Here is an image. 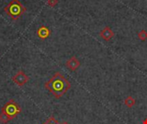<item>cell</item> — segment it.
<instances>
[{"label":"cell","mask_w":147,"mask_h":124,"mask_svg":"<svg viewBox=\"0 0 147 124\" xmlns=\"http://www.w3.org/2000/svg\"><path fill=\"white\" fill-rule=\"evenodd\" d=\"M44 87L52 93L56 99H59L70 90L71 83L62 73L57 72L47 82L45 83Z\"/></svg>","instance_id":"1"},{"label":"cell","mask_w":147,"mask_h":124,"mask_svg":"<svg viewBox=\"0 0 147 124\" xmlns=\"http://www.w3.org/2000/svg\"><path fill=\"white\" fill-rule=\"evenodd\" d=\"M99 35H100V36H101L104 41H110V40L115 36L114 31H113V30L111 29V28L109 27V26H106L102 30H101L100 33H99Z\"/></svg>","instance_id":"6"},{"label":"cell","mask_w":147,"mask_h":124,"mask_svg":"<svg viewBox=\"0 0 147 124\" xmlns=\"http://www.w3.org/2000/svg\"><path fill=\"white\" fill-rule=\"evenodd\" d=\"M135 103H136L135 99L133 98L131 96L127 97V98L125 99V105H126L127 107H128V108H132V107L135 104Z\"/></svg>","instance_id":"8"},{"label":"cell","mask_w":147,"mask_h":124,"mask_svg":"<svg viewBox=\"0 0 147 124\" xmlns=\"http://www.w3.org/2000/svg\"><path fill=\"white\" fill-rule=\"evenodd\" d=\"M26 11V8L19 0H11L5 7L4 12L12 20L19 19Z\"/></svg>","instance_id":"2"},{"label":"cell","mask_w":147,"mask_h":124,"mask_svg":"<svg viewBox=\"0 0 147 124\" xmlns=\"http://www.w3.org/2000/svg\"><path fill=\"white\" fill-rule=\"evenodd\" d=\"M143 124H147V118L144 121V123H143Z\"/></svg>","instance_id":"14"},{"label":"cell","mask_w":147,"mask_h":124,"mask_svg":"<svg viewBox=\"0 0 147 124\" xmlns=\"http://www.w3.org/2000/svg\"><path fill=\"white\" fill-rule=\"evenodd\" d=\"M42 124H59V123L53 117H50L48 119H47Z\"/></svg>","instance_id":"10"},{"label":"cell","mask_w":147,"mask_h":124,"mask_svg":"<svg viewBox=\"0 0 147 124\" xmlns=\"http://www.w3.org/2000/svg\"><path fill=\"white\" fill-rule=\"evenodd\" d=\"M9 118L3 114V113H0V123L3 124H5L7 123H9Z\"/></svg>","instance_id":"11"},{"label":"cell","mask_w":147,"mask_h":124,"mask_svg":"<svg viewBox=\"0 0 147 124\" xmlns=\"http://www.w3.org/2000/svg\"><path fill=\"white\" fill-rule=\"evenodd\" d=\"M12 81L15 82L18 86L22 87L24 85H26L28 80H29V77L24 73L23 70H19L13 77H12Z\"/></svg>","instance_id":"4"},{"label":"cell","mask_w":147,"mask_h":124,"mask_svg":"<svg viewBox=\"0 0 147 124\" xmlns=\"http://www.w3.org/2000/svg\"><path fill=\"white\" fill-rule=\"evenodd\" d=\"M59 124H70L69 123H67V122H63V123H61Z\"/></svg>","instance_id":"13"},{"label":"cell","mask_w":147,"mask_h":124,"mask_svg":"<svg viewBox=\"0 0 147 124\" xmlns=\"http://www.w3.org/2000/svg\"><path fill=\"white\" fill-rule=\"evenodd\" d=\"M138 37H139V39H140L141 41H145L147 39V32L145 29L140 30V31L139 32V34H138Z\"/></svg>","instance_id":"9"},{"label":"cell","mask_w":147,"mask_h":124,"mask_svg":"<svg viewBox=\"0 0 147 124\" xmlns=\"http://www.w3.org/2000/svg\"><path fill=\"white\" fill-rule=\"evenodd\" d=\"M66 67L71 71H76L80 66V61L76 56H71L65 63Z\"/></svg>","instance_id":"5"},{"label":"cell","mask_w":147,"mask_h":124,"mask_svg":"<svg viewBox=\"0 0 147 124\" xmlns=\"http://www.w3.org/2000/svg\"><path fill=\"white\" fill-rule=\"evenodd\" d=\"M37 35L40 39L41 40H46L47 39L50 35H51V30L49 29V28H47V26H40L38 29H37Z\"/></svg>","instance_id":"7"},{"label":"cell","mask_w":147,"mask_h":124,"mask_svg":"<svg viewBox=\"0 0 147 124\" xmlns=\"http://www.w3.org/2000/svg\"><path fill=\"white\" fill-rule=\"evenodd\" d=\"M1 112L3 113L9 121H11L22 112V109L14 99H10L3 106Z\"/></svg>","instance_id":"3"},{"label":"cell","mask_w":147,"mask_h":124,"mask_svg":"<svg viewBox=\"0 0 147 124\" xmlns=\"http://www.w3.org/2000/svg\"><path fill=\"white\" fill-rule=\"evenodd\" d=\"M59 3V0H47V4L50 7H55Z\"/></svg>","instance_id":"12"}]
</instances>
